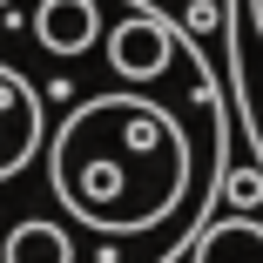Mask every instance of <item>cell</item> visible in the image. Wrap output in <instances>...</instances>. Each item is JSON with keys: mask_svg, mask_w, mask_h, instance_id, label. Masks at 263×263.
Instances as JSON below:
<instances>
[{"mask_svg": "<svg viewBox=\"0 0 263 263\" xmlns=\"http://www.w3.org/2000/svg\"><path fill=\"white\" fill-rule=\"evenodd\" d=\"M189 263H263V223L250 209H230V216H209V230L196 236Z\"/></svg>", "mask_w": 263, "mask_h": 263, "instance_id": "7a4b0ae2", "label": "cell"}, {"mask_svg": "<svg viewBox=\"0 0 263 263\" xmlns=\"http://www.w3.org/2000/svg\"><path fill=\"white\" fill-rule=\"evenodd\" d=\"M236 34L263 47V0H236Z\"/></svg>", "mask_w": 263, "mask_h": 263, "instance_id": "3957f363", "label": "cell"}, {"mask_svg": "<svg viewBox=\"0 0 263 263\" xmlns=\"http://www.w3.org/2000/svg\"><path fill=\"white\" fill-rule=\"evenodd\" d=\"M223 176V81L182 21L0 0V263H182Z\"/></svg>", "mask_w": 263, "mask_h": 263, "instance_id": "6da1fadb", "label": "cell"}, {"mask_svg": "<svg viewBox=\"0 0 263 263\" xmlns=\"http://www.w3.org/2000/svg\"><path fill=\"white\" fill-rule=\"evenodd\" d=\"M182 7H189V0H182Z\"/></svg>", "mask_w": 263, "mask_h": 263, "instance_id": "277c9868", "label": "cell"}]
</instances>
